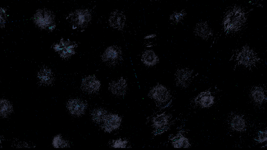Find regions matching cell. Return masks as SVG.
<instances>
[{"mask_svg":"<svg viewBox=\"0 0 267 150\" xmlns=\"http://www.w3.org/2000/svg\"><path fill=\"white\" fill-rule=\"evenodd\" d=\"M229 15L226 19L225 27L228 29L236 28L241 23V20L242 18V14L236 11L235 12L231 13Z\"/></svg>","mask_w":267,"mask_h":150,"instance_id":"cell-4","label":"cell"},{"mask_svg":"<svg viewBox=\"0 0 267 150\" xmlns=\"http://www.w3.org/2000/svg\"><path fill=\"white\" fill-rule=\"evenodd\" d=\"M253 55L252 54H249L248 52L244 53L243 54L241 53L239 58V64L240 63L241 65H244L245 67H247L250 65V66L253 64L256 60H254Z\"/></svg>","mask_w":267,"mask_h":150,"instance_id":"cell-13","label":"cell"},{"mask_svg":"<svg viewBox=\"0 0 267 150\" xmlns=\"http://www.w3.org/2000/svg\"><path fill=\"white\" fill-rule=\"evenodd\" d=\"M170 117L168 115H163L158 117L155 120L154 125L158 130L165 129L167 127L170 123Z\"/></svg>","mask_w":267,"mask_h":150,"instance_id":"cell-10","label":"cell"},{"mask_svg":"<svg viewBox=\"0 0 267 150\" xmlns=\"http://www.w3.org/2000/svg\"><path fill=\"white\" fill-rule=\"evenodd\" d=\"M54 26L52 25L49 27L48 28L50 30H52L54 28Z\"/></svg>","mask_w":267,"mask_h":150,"instance_id":"cell-20","label":"cell"},{"mask_svg":"<svg viewBox=\"0 0 267 150\" xmlns=\"http://www.w3.org/2000/svg\"><path fill=\"white\" fill-rule=\"evenodd\" d=\"M9 16V15H7V16Z\"/></svg>","mask_w":267,"mask_h":150,"instance_id":"cell-22","label":"cell"},{"mask_svg":"<svg viewBox=\"0 0 267 150\" xmlns=\"http://www.w3.org/2000/svg\"><path fill=\"white\" fill-rule=\"evenodd\" d=\"M74 20L78 26L86 25L89 21L90 15L86 10H80L76 12L74 15Z\"/></svg>","mask_w":267,"mask_h":150,"instance_id":"cell-8","label":"cell"},{"mask_svg":"<svg viewBox=\"0 0 267 150\" xmlns=\"http://www.w3.org/2000/svg\"><path fill=\"white\" fill-rule=\"evenodd\" d=\"M172 146L175 148H188L191 145L189 139L185 135L177 136L172 141Z\"/></svg>","mask_w":267,"mask_h":150,"instance_id":"cell-9","label":"cell"},{"mask_svg":"<svg viewBox=\"0 0 267 150\" xmlns=\"http://www.w3.org/2000/svg\"><path fill=\"white\" fill-rule=\"evenodd\" d=\"M197 104L202 108L210 106L214 102V97L211 94L206 92L201 95L197 98Z\"/></svg>","mask_w":267,"mask_h":150,"instance_id":"cell-7","label":"cell"},{"mask_svg":"<svg viewBox=\"0 0 267 150\" xmlns=\"http://www.w3.org/2000/svg\"><path fill=\"white\" fill-rule=\"evenodd\" d=\"M153 98L158 102L168 104L170 98V95L165 87L159 86L155 88L152 91Z\"/></svg>","mask_w":267,"mask_h":150,"instance_id":"cell-2","label":"cell"},{"mask_svg":"<svg viewBox=\"0 0 267 150\" xmlns=\"http://www.w3.org/2000/svg\"><path fill=\"white\" fill-rule=\"evenodd\" d=\"M120 122V119L117 115H110L105 119V127L109 130H115L119 127Z\"/></svg>","mask_w":267,"mask_h":150,"instance_id":"cell-6","label":"cell"},{"mask_svg":"<svg viewBox=\"0 0 267 150\" xmlns=\"http://www.w3.org/2000/svg\"><path fill=\"white\" fill-rule=\"evenodd\" d=\"M125 142L122 140H118L114 143L113 146L115 148H124L126 146Z\"/></svg>","mask_w":267,"mask_h":150,"instance_id":"cell-18","label":"cell"},{"mask_svg":"<svg viewBox=\"0 0 267 150\" xmlns=\"http://www.w3.org/2000/svg\"><path fill=\"white\" fill-rule=\"evenodd\" d=\"M120 13L113 15L111 18V21L113 24L116 27H119L123 25L124 22L123 15Z\"/></svg>","mask_w":267,"mask_h":150,"instance_id":"cell-15","label":"cell"},{"mask_svg":"<svg viewBox=\"0 0 267 150\" xmlns=\"http://www.w3.org/2000/svg\"><path fill=\"white\" fill-rule=\"evenodd\" d=\"M259 140L260 142H263L267 140L266 132L261 133L259 135Z\"/></svg>","mask_w":267,"mask_h":150,"instance_id":"cell-19","label":"cell"},{"mask_svg":"<svg viewBox=\"0 0 267 150\" xmlns=\"http://www.w3.org/2000/svg\"><path fill=\"white\" fill-rule=\"evenodd\" d=\"M2 11L3 13L5 12V11L3 9H2Z\"/></svg>","mask_w":267,"mask_h":150,"instance_id":"cell-21","label":"cell"},{"mask_svg":"<svg viewBox=\"0 0 267 150\" xmlns=\"http://www.w3.org/2000/svg\"><path fill=\"white\" fill-rule=\"evenodd\" d=\"M100 85L99 81L93 76H89L85 78L82 84L83 89L89 92L97 91L99 89Z\"/></svg>","mask_w":267,"mask_h":150,"instance_id":"cell-3","label":"cell"},{"mask_svg":"<svg viewBox=\"0 0 267 150\" xmlns=\"http://www.w3.org/2000/svg\"><path fill=\"white\" fill-rule=\"evenodd\" d=\"M104 111L101 109H98L94 111L93 113V118L96 121H99L104 117Z\"/></svg>","mask_w":267,"mask_h":150,"instance_id":"cell-17","label":"cell"},{"mask_svg":"<svg viewBox=\"0 0 267 150\" xmlns=\"http://www.w3.org/2000/svg\"><path fill=\"white\" fill-rule=\"evenodd\" d=\"M60 44L63 48V50L59 53L61 56L64 58H66L74 53L75 47L74 44L62 41Z\"/></svg>","mask_w":267,"mask_h":150,"instance_id":"cell-11","label":"cell"},{"mask_svg":"<svg viewBox=\"0 0 267 150\" xmlns=\"http://www.w3.org/2000/svg\"><path fill=\"white\" fill-rule=\"evenodd\" d=\"M252 95L254 100L257 102H262L265 98L263 92L259 90H254L252 92Z\"/></svg>","mask_w":267,"mask_h":150,"instance_id":"cell-16","label":"cell"},{"mask_svg":"<svg viewBox=\"0 0 267 150\" xmlns=\"http://www.w3.org/2000/svg\"><path fill=\"white\" fill-rule=\"evenodd\" d=\"M245 125L244 119L238 116L234 117L232 122V126L234 129L237 131H240L243 129L245 127Z\"/></svg>","mask_w":267,"mask_h":150,"instance_id":"cell-14","label":"cell"},{"mask_svg":"<svg viewBox=\"0 0 267 150\" xmlns=\"http://www.w3.org/2000/svg\"><path fill=\"white\" fill-rule=\"evenodd\" d=\"M67 107L69 111L72 114L79 115L84 111L86 106L81 101L77 99L70 100L68 103Z\"/></svg>","mask_w":267,"mask_h":150,"instance_id":"cell-5","label":"cell"},{"mask_svg":"<svg viewBox=\"0 0 267 150\" xmlns=\"http://www.w3.org/2000/svg\"><path fill=\"white\" fill-rule=\"evenodd\" d=\"M142 60L145 64L151 66L155 65L157 61V56L151 51H146L142 55Z\"/></svg>","mask_w":267,"mask_h":150,"instance_id":"cell-12","label":"cell"},{"mask_svg":"<svg viewBox=\"0 0 267 150\" xmlns=\"http://www.w3.org/2000/svg\"><path fill=\"white\" fill-rule=\"evenodd\" d=\"M121 52L118 48L114 46L108 48L104 53L102 58L105 62L111 64L117 63L121 58Z\"/></svg>","mask_w":267,"mask_h":150,"instance_id":"cell-1","label":"cell"}]
</instances>
